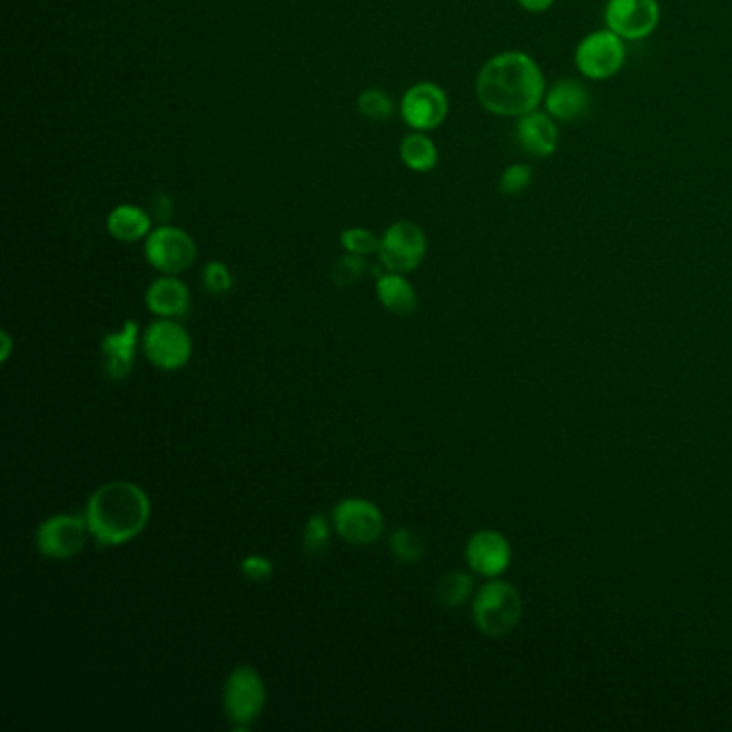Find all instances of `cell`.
<instances>
[{
  "label": "cell",
  "mask_w": 732,
  "mask_h": 732,
  "mask_svg": "<svg viewBox=\"0 0 732 732\" xmlns=\"http://www.w3.org/2000/svg\"><path fill=\"white\" fill-rule=\"evenodd\" d=\"M546 89L548 85L540 62L522 50L494 55L475 78L479 106L489 115L505 119H518L542 108Z\"/></svg>",
  "instance_id": "1"
},
{
  "label": "cell",
  "mask_w": 732,
  "mask_h": 732,
  "mask_svg": "<svg viewBox=\"0 0 732 732\" xmlns=\"http://www.w3.org/2000/svg\"><path fill=\"white\" fill-rule=\"evenodd\" d=\"M85 518L99 546H125L147 528L151 520V498L138 484L108 482L89 496Z\"/></svg>",
  "instance_id": "2"
},
{
  "label": "cell",
  "mask_w": 732,
  "mask_h": 732,
  "mask_svg": "<svg viewBox=\"0 0 732 732\" xmlns=\"http://www.w3.org/2000/svg\"><path fill=\"white\" fill-rule=\"evenodd\" d=\"M473 619L477 630L489 639L512 634L522 619L518 591L503 580H489L473 600Z\"/></svg>",
  "instance_id": "3"
},
{
  "label": "cell",
  "mask_w": 732,
  "mask_h": 732,
  "mask_svg": "<svg viewBox=\"0 0 732 732\" xmlns=\"http://www.w3.org/2000/svg\"><path fill=\"white\" fill-rule=\"evenodd\" d=\"M221 704L235 731H249L267 704V685L260 672L249 664L235 666L224 683Z\"/></svg>",
  "instance_id": "4"
},
{
  "label": "cell",
  "mask_w": 732,
  "mask_h": 732,
  "mask_svg": "<svg viewBox=\"0 0 732 732\" xmlns=\"http://www.w3.org/2000/svg\"><path fill=\"white\" fill-rule=\"evenodd\" d=\"M627 41L611 29L588 32L580 39L574 62L580 76L593 82L611 80L627 62Z\"/></svg>",
  "instance_id": "5"
},
{
  "label": "cell",
  "mask_w": 732,
  "mask_h": 732,
  "mask_svg": "<svg viewBox=\"0 0 732 732\" xmlns=\"http://www.w3.org/2000/svg\"><path fill=\"white\" fill-rule=\"evenodd\" d=\"M145 258L161 275H181L196 263L198 245L184 228L159 224L145 239Z\"/></svg>",
  "instance_id": "6"
},
{
  "label": "cell",
  "mask_w": 732,
  "mask_h": 732,
  "mask_svg": "<svg viewBox=\"0 0 732 732\" xmlns=\"http://www.w3.org/2000/svg\"><path fill=\"white\" fill-rule=\"evenodd\" d=\"M332 522L334 531L346 544L359 548L376 544L385 531V516L380 507L362 496L342 498L332 512Z\"/></svg>",
  "instance_id": "7"
},
{
  "label": "cell",
  "mask_w": 732,
  "mask_h": 732,
  "mask_svg": "<svg viewBox=\"0 0 732 732\" xmlns=\"http://www.w3.org/2000/svg\"><path fill=\"white\" fill-rule=\"evenodd\" d=\"M426 233L408 219H397L380 237L378 258L387 271L413 274L426 260Z\"/></svg>",
  "instance_id": "8"
},
{
  "label": "cell",
  "mask_w": 732,
  "mask_h": 732,
  "mask_svg": "<svg viewBox=\"0 0 732 732\" xmlns=\"http://www.w3.org/2000/svg\"><path fill=\"white\" fill-rule=\"evenodd\" d=\"M142 350L155 367L175 372L189 364L194 342L177 318H159L142 334Z\"/></svg>",
  "instance_id": "9"
},
{
  "label": "cell",
  "mask_w": 732,
  "mask_h": 732,
  "mask_svg": "<svg viewBox=\"0 0 732 732\" xmlns=\"http://www.w3.org/2000/svg\"><path fill=\"white\" fill-rule=\"evenodd\" d=\"M89 535L85 514H55L37 526L34 546L46 558L69 561L85 550Z\"/></svg>",
  "instance_id": "10"
},
{
  "label": "cell",
  "mask_w": 732,
  "mask_h": 732,
  "mask_svg": "<svg viewBox=\"0 0 732 732\" xmlns=\"http://www.w3.org/2000/svg\"><path fill=\"white\" fill-rule=\"evenodd\" d=\"M399 117L413 131H434L449 117V97L436 82H415L399 99Z\"/></svg>",
  "instance_id": "11"
},
{
  "label": "cell",
  "mask_w": 732,
  "mask_h": 732,
  "mask_svg": "<svg viewBox=\"0 0 732 732\" xmlns=\"http://www.w3.org/2000/svg\"><path fill=\"white\" fill-rule=\"evenodd\" d=\"M604 22L625 41H642L657 31L662 4L660 0H609Z\"/></svg>",
  "instance_id": "12"
},
{
  "label": "cell",
  "mask_w": 732,
  "mask_h": 732,
  "mask_svg": "<svg viewBox=\"0 0 732 732\" xmlns=\"http://www.w3.org/2000/svg\"><path fill=\"white\" fill-rule=\"evenodd\" d=\"M140 325L125 320L117 332L101 337L99 350L103 362V374L110 380H125L136 366V348L140 342Z\"/></svg>",
  "instance_id": "13"
},
{
  "label": "cell",
  "mask_w": 732,
  "mask_h": 732,
  "mask_svg": "<svg viewBox=\"0 0 732 732\" xmlns=\"http://www.w3.org/2000/svg\"><path fill=\"white\" fill-rule=\"evenodd\" d=\"M466 563L468 567L484 576V578H498L512 561V548L510 542L492 528L477 531L468 544H466Z\"/></svg>",
  "instance_id": "14"
},
{
  "label": "cell",
  "mask_w": 732,
  "mask_h": 732,
  "mask_svg": "<svg viewBox=\"0 0 732 732\" xmlns=\"http://www.w3.org/2000/svg\"><path fill=\"white\" fill-rule=\"evenodd\" d=\"M514 133L520 149L537 159H548L558 151V121H554L542 108L518 117Z\"/></svg>",
  "instance_id": "15"
},
{
  "label": "cell",
  "mask_w": 732,
  "mask_h": 732,
  "mask_svg": "<svg viewBox=\"0 0 732 732\" xmlns=\"http://www.w3.org/2000/svg\"><path fill=\"white\" fill-rule=\"evenodd\" d=\"M542 106L554 121H578L591 106V92L580 80L561 78L546 89Z\"/></svg>",
  "instance_id": "16"
},
{
  "label": "cell",
  "mask_w": 732,
  "mask_h": 732,
  "mask_svg": "<svg viewBox=\"0 0 732 732\" xmlns=\"http://www.w3.org/2000/svg\"><path fill=\"white\" fill-rule=\"evenodd\" d=\"M145 304L157 318H185L191 307V295L177 275H161L147 288Z\"/></svg>",
  "instance_id": "17"
},
{
  "label": "cell",
  "mask_w": 732,
  "mask_h": 732,
  "mask_svg": "<svg viewBox=\"0 0 732 732\" xmlns=\"http://www.w3.org/2000/svg\"><path fill=\"white\" fill-rule=\"evenodd\" d=\"M106 230L119 244H138L151 235L154 215L138 205L121 202L106 215Z\"/></svg>",
  "instance_id": "18"
},
{
  "label": "cell",
  "mask_w": 732,
  "mask_h": 732,
  "mask_svg": "<svg viewBox=\"0 0 732 732\" xmlns=\"http://www.w3.org/2000/svg\"><path fill=\"white\" fill-rule=\"evenodd\" d=\"M376 297L380 306L396 316H408L417 309V290L404 274L385 271L376 279Z\"/></svg>",
  "instance_id": "19"
},
{
  "label": "cell",
  "mask_w": 732,
  "mask_h": 732,
  "mask_svg": "<svg viewBox=\"0 0 732 732\" xmlns=\"http://www.w3.org/2000/svg\"><path fill=\"white\" fill-rule=\"evenodd\" d=\"M397 154L410 172H419V175L432 172L438 164V147L426 131H413L404 136Z\"/></svg>",
  "instance_id": "20"
},
{
  "label": "cell",
  "mask_w": 732,
  "mask_h": 732,
  "mask_svg": "<svg viewBox=\"0 0 732 732\" xmlns=\"http://www.w3.org/2000/svg\"><path fill=\"white\" fill-rule=\"evenodd\" d=\"M389 552L402 565H415L424 558L426 554V544L424 540L410 531L408 526H397L396 531L389 537Z\"/></svg>",
  "instance_id": "21"
},
{
  "label": "cell",
  "mask_w": 732,
  "mask_h": 732,
  "mask_svg": "<svg viewBox=\"0 0 732 732\" xmlns=\"http://www.w3.org/2000/svg\"><path fill=\"white\" fill-rule=\"evenodd\" d=\"M473 591H475V582L464 572L445 574L443 578L438 580V586H436V595H438L441 604L449 606V609H458L462 604H466L471 600Z\"/></svg>",
  "instance_id": "22"
},
{
  "label": "cell",
  "mask_w": 732,
  "mask_h": 732,
  "mask_svg": "<svg viewBox=\"0 0 732 732\" xmlns=\"http://www.w3.org/2000/svg\"><path fill=\"white\" fill-rule=\"evenodd\" d=\"M357 110L362 112V117H366L367 121L385 122L394 117L396 101L392 99L389 92L372 87L359 92Z\"/></svg>",
  "instance_id": "23"
},
{
  "label": "cell",
  "mask_w": 732,
  "mask_h": 732,
  "mask_svg": "<svg viewBox=\"0 0 732 732\" xmlns=\"http://www.w3.org/2000/svg\"><path fill=\"white\" fill-rule=\"evenodd\" d=\"M332 528L334 522L325 514H311L304 526V552L307 556H320L329 550L332 544Z\"/></svg>",
  "instance_id": "24"
},
{
  "label": "cell",
  "mask_w": 732,
  "mask_h": 732,
  "mask_svg": "<svg viewBox=\"0 0 732 732\" xmlns=\"http://www.w3.org/2000/svg\"><path fill=\"white\" fill-rule=\"evenodd\" d=\"M367 269H369V265H367L366 256L344 251L342 256H337L336 263L332 267V279L337 288H348V286L357 284L367 274Z\"/></svg>",
  "instance_id": "25"
},
{
  "label": "cell",
  "mask_w": 732,
  "mask_h": 732,
  "mask_svg": "<svg viewBox=\"0 0 732 732\" xmlns=\"http://www.w3.org/2000/svg\"><path fill=\"white\" fill-rule=\"evenodd\" d=\"M339 245L348 254H357V256H366L367 258L372 254H378L380 237L374 235L367 228H346L339 235Z\"/></svg>",
  "instance_id": "26"
},
{
  "label": "cell",
  "mask_w": 732,
  "mask_h": 732,
  "mask_svg": "<svg viewBox=\"0 0 732 732\" xmlns=\"http://www.w3.org/2000/svg\"><path fill=\"white\" fill-rule=\"evenodd\" d=\"M533 184V168L528 164H512L498 177V191L503 196H520Z\"/></svg>",
  "instance_id": "27"
},
{
  "label": "cell",
  "mask_w": 732,
  "mask_h": 732,
  "mask_svg": "<svg viewBox=\"0 0 732 732\" xmlns=\"http://www.w3.org/2000/svg\"><path fill=\"white\" fill-rule=\"evenodd\" d=\"M202 284L211 295H226L235 286V277L226 263L209 260L202 269Z\"/></svg>",
  "instance_id": "28"
},
{
  "label": "cell",
  "mask_w": 732,
  "mask_h": 732,
  "mask_svg": "<svg viewBox=\"0 0 732 732\" xmlns=\"http://www.w3.org/2000/svg\"><path fill=\"white\" fill-rule=\"evenodd\" d=\"M274 563L265 554H247L241 561V574L251 582H267L274 576Z\"/></svg>",
  "instance_id": "29"
},
{
  "label": "cell",
  "mask_w": 732,
  "mask_h": 732,
  "mask_svg": "<svg viewBox=\"0 0 732 732\" xmlns=\"http://www.w3.org/2000/svg\"><path fill=\"white\" fill-rule=\"evenodd\" d=\"M154 217H157L161 224H168V217L172 215V200L166 194H159L154 198Z\"/></svg>",
  "instance_id": "30"
},
{
  "label": "cell",
  "mask_w": 732,
  "mask_h": 732,
  "mask_svg": "<svg viewBox=\"0 0 732 732\" xmlns=\"http://www.w3.org/2000/svg\"><path fill=\"white\" fill-rule=\"evenodd\" d=\"M518 2L520 9L528 11V13H546L556 0H516Z\"/></svg>",
  "instance_id": "31"
},
{
  "label": "cell",
  "mask_w": 732,
  "mask_h": 732,
  "mask_svg": "<svg viewBox=\"0 0 732 732\" xmlns=\"http://www.w3.org/2000/svg\"><path fill=\"white\" fill-rule=\"evenodd\" d=\"M0 339H2V353H0V362L4 364V362L11 357V346H13V339H11V336H9L7 332H2V334H0Z\"/></svg>",
  "instance_id": "32"
}]
</instances>
